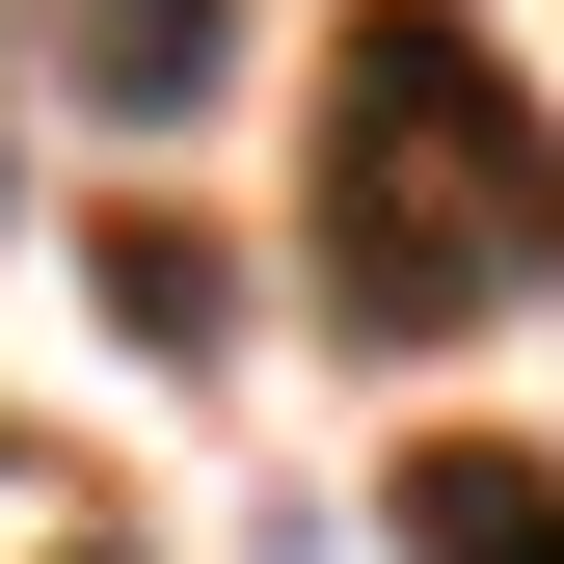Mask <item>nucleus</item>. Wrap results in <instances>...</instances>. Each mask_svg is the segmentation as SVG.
Wrapping results in <instances>:
<instances>
[{
  "instance_id": "7ed1b4c3",
  "label": "nucleus",
  "mask_w": 564,
  "mask_h": 564,
  "mask_svg": "<svg viewBox=\"0 0 564 564\" xmlns=\"http://www.w3.org/2000/svg\"><path fill=\"white\" fill-rule=\"evenodd\" d=\"M54 54L162 134V108H216V82H242V0H54Z\"/></svg>"
},
{
  "instance_id": "f03ea898",
  "label": "nucleus",
  "mask_w": 564,
  "mask_h": 564,
  "mask_svg": "<svg viewBox=\"0 0 564 564\" xmlns=\"http://www.w3.org/2000/svg\"><path fill=\"white\" fill-rule=\"evenodd\" d=\"M403 564H564V457L431 431V457H403Z\"/></svg>"
},
{
  "instance_id": "f257e3e1",
  "label": "nucleus",
  "mask_w": 564,
  "mask_h": 564,
  "mask_svg": "<svg viewBox=\"0 0 564 564\" xmlns=\"http://www.w3.org/2000/svg\"><path fill=\"white\" fill-rule=\"evenodd\" d=\"M296 269L349 349H457L564 269V108L511 82V28L457 0H349L323 28V188H296Z\"/></svg>"
},
{
  "instance_id": "20e7f679",
  "label": "nucleus",
  "mask_w": 564,
  "mask_h": 564,
  "mask_svg": "<svg viewBox=\"0 0 564 564\" xmlns=\"http://www.w3.org/2000/svg\"><path fill=\"white\" fill-rule=\"evenodd\" d=\"M108 296L162 323V349H216V242H188V216H108Z\"/></svg>"
}]
</instances>
